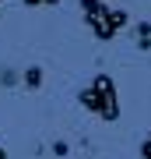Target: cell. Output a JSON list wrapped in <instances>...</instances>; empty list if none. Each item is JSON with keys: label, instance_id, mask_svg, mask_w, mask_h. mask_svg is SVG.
<instances>
[{"label": "cell", "instance_id": "1", "mask_svg": "<svg viewBox=\"0 0 151 159\" xmlns=\"http://www.w3.org/2000/svg\"><path fill=\"white\" fill-rule=\"evenodd\" d=\"M78 102L88 110V113H95L99 120H106V124L120 120V92H116L112 74H106V71H99L95 78L78 92Z\"/></svg>", "mask_w": 151, "mask_h": 159}, {"label": "cell", "instance_id": "2", "mask_svg": "<svg viewBox=\"0 0 151 159\" xmlns=\"http://www.w3.org/2000/svg\"><path fill=\"white\" fill-rule=\"evenodd\" d=\"M106 21H109V29L120 35V32H123L127 25H130V14L123 11V7H109V11H106Z\"/></svg>", "mask_w": 151, "mask_h": 159}, {"label": "cell", "instance_id": "3", "mask_svg": "<svg viewBox=\"0 0 151 159\" xmlns=\"http://www.w3.org/2000/svg\"><path fill=\"white\" fill-rule=\"evenodd\" d=\"M42 78H46V74H42V67H39V64H28V67L21 71V85L25 89H42Z\"/></svg>", "mask_w": 151, "mask_h": 159}, {"label": "cell", "instance_id": "4", "mask_svg": "<svg viewBox=\"0 0 151 159\" xmlns=\"http://www.w3.org/2000/svg\"><path fill=\"white\" fill-rule=\"evenodd\" d=\"M106 11H109L106 0H81V14H84V21H91V18H102Z\"/></svg>", "mask_w": 151, "mask_h": 159}, {"label": "cell", "instance_id": "5", "mask_svg": "<svg viewBox=\"0 0 151 159\" xmlns=\"http://www.w3.org/2000/svg\"><path fill=\"white\" fill-rule=\"evenodd\" d=\"M0 81H4V85H7V89H11V85H14V81H18V74H14V71H4V74H0Z\"/></svg>", "mask_w": 151, "mask_h": 159}, {"label": "cell", "instance_id": "6", "mask_svg": "<svg viewBox=\"0 0 151 159\" xmlns=\"http://www.w3.org/2000/svg\"><path fill=\"white\" fill-rule=\"evenodd\" d=\"M53 152H56V156H67L70 145H67V142H53Z\"/></svg>", "mask_w": 151, "mask_h": 159}, {"label": "cell", "instance_id": "7", "mask_svg": "<svg viewBox=\"0 0 151 159\" xmlns=\"http://www.w3.org/2000/svg\"><path fill=\"white\" fill-rule=\"evenodd\" d=\"M141 159H151V138H144V142H141Z\"/></svg>", "mask_w": 151, "mask_h": 159}, {"label": "cell", "instance_id": "8", "mask_svg": "<svg viewBox=\"0 0 151 159\" xmlns=\"http://www.w3.org/2000/svg\"><path fill=\"white\" fill-rule=\"evenodd\" d=\"M25 7H42V4H60V0H21Z\"/></svg>", "mask_w": 151, "mask_h": 159}, {"label": "cell", "instance_id": "9", "mask_svg": "<svg viewBox=\"0 0 151 159\" xmlns=\"http://www.w3.org/2000/svg\"><path fill=\"white\" fill-rule=\"evenodd\" d=\"M0 159H7V148H4V145H0Z\"/></svg>", "mask_w": 151, "mask_h": 159}, {"label": "cell", "instance_id": "10", "mask_svg": "<svg viewBox=\"0 0 151 159\" xmlns=\"http://www.w3.org/2000/svg\"><path fill=\"white\" fill-rule=\"evenodd\" d=\"M0 14H4V11H0Z\"/></svg>", "mask_w": 151, "mask_h": 159}]
</instances>
